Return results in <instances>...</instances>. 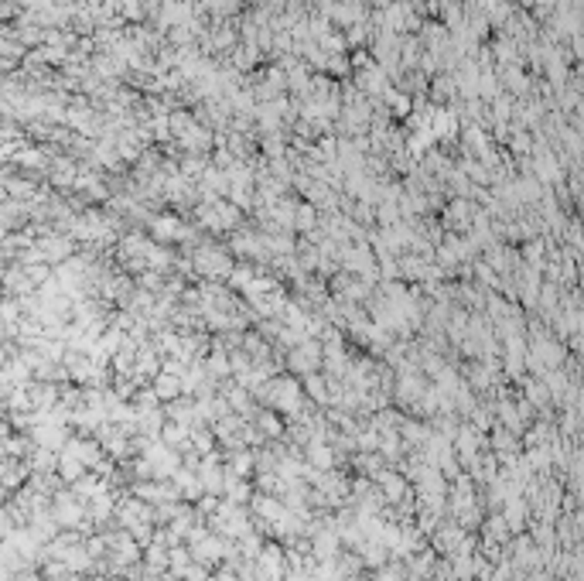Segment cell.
Here are the masks:
<instances>
[{
  "label": "cell",
  "mask_w": 584,
  "mask_h": 581,
  "mask_svg": "<svg viewBox=\"0 0 584 581\" xmlns=\"http://www.w3.org/2000/svg\"><path fill=\"white\" fill-rule=\"evenodd\" d=\"M379 482H383V493H386L390 499H400V496H403V479H400V475L386 472V475H379Z\"/></svg>",
  "instance_id": "obj_1"
},
{
  "label": "cell",
  "mask_w": 584,
  "mask_h": 581,
  "mask_svg": "<svg viewBox=\"0 0 584 581\" xmlns=\"http://www.w3.org/2000/svg\"><path fill=\"white\" fill-rule=\"evenodd\" d=\"M311 462H314V465H321V469H325V465H331V455H328V452H325V448H314V452H311Z\"/></svg>",
  "instance_id": "obj_2"
}]
</instances>
